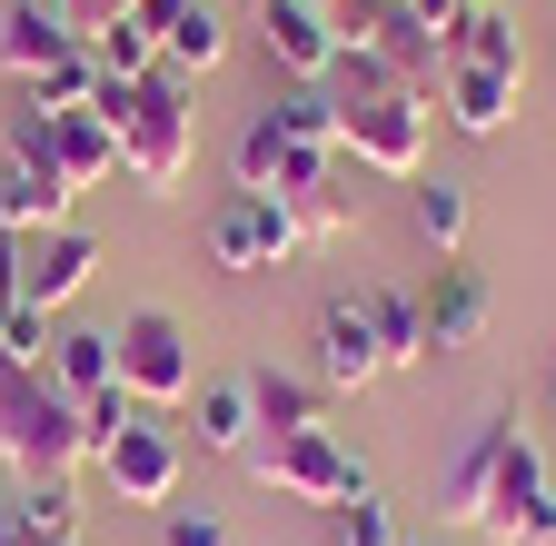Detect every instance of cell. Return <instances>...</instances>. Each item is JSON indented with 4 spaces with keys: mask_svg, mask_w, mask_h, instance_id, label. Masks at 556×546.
Instances as JSON below:
<instances>
[{
    "mask_svg": "<svg viewBox=\"0 0 556 546\" xmlns=\"http://www.w3.org/2000/svg\"><path fill=\"white\" fill-rule=\"evenodd\" d=\"M447 60H477V71H527V50H517V21L507 11H486V0H467V11L447 21V40H438Z\"/></svg>",
    "mask_w": 556,
    "mask_h": 546,
    "instance_id": "cell-22",
    "label": "cell"
},
{
    "mask_svg": "<svg viewBox=\"0 0 556 546\" xmlns=\"http://www.w3.org/2000/svg\"><path fill=\"white\" fill-rule=\"evenodd\" d=\"M50 388H60L70 407L110 397V388H119V338H110V328H60V338H50Z\"/></svg>",
    "mask_w": 556,
    "mask_h": 546,
    "instance_id": "cell-18",
    "label": "cell"
},
{
    "mask_svg": "<svg viewBox=\"0 0 556 546\" xmlns=\"http://www.w3.org/2000/svg\"><path fill=\"white\" fill-rule=\"evenodd\" d=\"M90 467L119 487V507H179V437L150 418V407H139V418H129V428H119Z\"/></svg>",
    "mask_w": 556,
    "mask_h": 546,
    "instance_id": "cell-9",
    "label": "cell"
},
{
    "mask_svg": "<svg viewBox=\"0 0 556 546\" xmlns=\"http://www.w3.org/2000/svg\"><path fill=\"white\" fill-rule=\"evenodd\" d=\"M328 536H338V546H407V536H397V517L378 507V487H358L348 507H328Z\"/></svg>",
    "mask_w": 556,
    "mask_h": 546,
    "instance_id": "cell-31",
    "label": "cell"
},
{
    "mask_svg": "<svg viewBox=\"0 0 556 546\" xmlns=\"http://www.w3.org/2000/svg\"><path fill=\"white\" fill-rule=\"evenodd\" d=\"M507 437H517V418H477L467 437H457V457L438 467V526H477L486 517V497H497V457H507Z\"/></svg>",
    "mask_w": 556,
    "mask_h": 546,
    "instance_id": "cell-10",
    "label": "cell"
},
{
    "mask_svg": "<svg viewBox=\"0 0 556 546\" xmlns=\"http://www.w3.org/2000/svg\"><path fill=\"white\" fill-rule=\"evenodd\" d=\"M258 40H268V60L289 80H328L338 71V11L328 0H258Z\"/></svg>",
    "mask_w": 556,
    "mask_h": 546,
    "instance_id": "cell-11",
    "label": "cell"
},
{
    "mask_svg": "<svg viewBox=\"0 0 556 546\" xmlns=\"http://www.w3.org/2000/svg\"><path fill=\"white\" fill-rule=\"evenodd\" d=\"M0 546H30V536H21V507H11V497H0Z\"/></svg>",
    "mask_w": 556,
    "mask_h": 546,
    "instance_id": "cell-36",
    "label": "cell"
},
{
    "mask_svg": "<svg viewBox=\"0 0 556 546\" xmlns=\"http://www.w3.org/2000/svg\"><path fill=\"white\" fill-rule=\"evenodd\" d=\"M546 407H556V348H546Z\"/></svg>",
    "mask_w": 556,
    "mask_h": 546,
    "instance_id": "cell-37",
    "label": "cell"
},
{
    "mask_svg": "<svg viewBox=\"0 0 556 546\" xmlns=\"http://www.w3.org/2000/svg\"><path fill=\"white\" fill-rule=\"evenodd\" d=\"M0 368H50V308H30V299L0 308Z\"/></svg>",
    "mask_w": 556,
    "mask_h": 546,
    "instance_id": "cell-30",
    "label": "cell"
},
{
    "mask_svg": "<svg viewBox=\"0 0 556 546\" xmlns=\"http://www.w3.org/2000/svg\"><path fill=\"white\" fill-rule=\"evenodd\" d=\"M417 318H428V348L447 358V348H477V338H486L497 299H486V279H477L467 258H438V279L417 289Z\"/></svg>",
    "mask_w": 556,
    "mask_h": 546,
    "instance_id": "cell-16",
    "label": "cell"
},
{
    "mask_svg": "<svg viewBox=\"0 0 556 546\" xmlns=\"http://www.w3.org/2000/svg\"><path fill=\"white\" fill-rule=\"evenodd\" d=\"M258 487H278V497H299V507H348L368 487V457H348L328 428H299V437H258L249 457H239Z\"/></svg>",
    "mask_w": 556,
    "mask_h": 546,
    "instance_id": "cell-4",
    "label": "cell"
},
{
    "mask_svg": "<svg viewBox=\"0 0 556 546\" xmlns=\"http://www.w3.org/2000/svg\"><path fill=\"white\" fill-rule=\"evenodd\" d=\"M100 279V239L90 229H40V239H21V299L30 308H70V299H80Z\"/></svg>",
    "mask_w": 556,
    "mask_h": 546,
    "instance_id": "cell-14",
    "label": "cell"
},
{
    "mask_svg": "<svg viewBox=\"0 0 556 546\" xmlns=\"http://www.w3.org/2000/svg\"><path fill=\"white\" fill-rule=\"evenodd\" d=\"M70 189L60 160H50V119L40 110H11V129H0V239H40L70 219Z\"/></svg>",
    "mask_w": 556,
    "mask_h": 546,
    "instance_id": "cell-3",
    "label": "cell"
},
{
    "mask_svg": "<svg viewBox=\"0 0 556 546\" xmlns=\"http://www.w3.org/2000/svg\"><path fill=\"white\" fill-rule=\"evenodd\" d=\"M11 507H21L30 546H80V497H70V477H60V487H21Z\"/></svg>",
    "mask_w": 556,
    "mask_h": 546,
    "instance_id": "cell-29",
    "label": "cell"
},
{
    "mask_svg": "<svg viewBox=\"0 0 556 546\" xmlns=\"http://www.w3.org/2000/svg\"><path fill=\"white\" fill-rule=\"evenodd\" d=\"M21 299V239H0V308Z\"/></svg>",
    "mask_w": 556,
    "mask_h": 546,
    "instance_id": "cell-35",
    "label": "cell"
},
{
    "mask_svg": "<svg viewBox=\"0 0 556 546\" xmlns=\"http://www.w3.org/2000/svg\"><path fill=\"white\" fill-rule=\"evenodd\" d=\"M119 388H129V407H189V388H199V358H189V328L169 318V308H129L119 328Z\"/></svg>",
    "mask_w": 556,
    "mask_h": 546,
    "instance_id": "cell-5",
    "label": "cell"
},
{
    "mask_svg": "<svg viewBox=\"0 0 556 546\" xmlns=\"http://www.w3.org/2000/svg\"><path fill=\"white\" fill-rule=\"evenodd\" d=\"M358 299H368V328H378V348H388V378H397V368H417V358H438V348H428V318H417V289L368 279Z\"/></svg>",
    "mask_w": 556,
    "mask_h": 546,
    "instance_id": "cell-21",
    "label": "cell"
},
{
    "mask_svg": "<svg viewBox=\"0 0 556 546\" xmlns=\"http://www.w3.org/2000/svg\"><path fill=\"white\" fill-rule=\"evenodd\" d=\"M328 11H338V0H328Z\"/></svg>",
    "mask_w": 556,
    "mask_h": 546,
    "instance_id": "cell-38",
    "label": "cell"
},
{
    "mask_svg": "<svg viewBox=\"0 0 556 546\" xmlns=\"http://www.w3.org/2000/svg\"><path fill=\"white\" fill-rule=\"evenodd\" d=\"M50 160H60L70 189H100V179L119 169V129H110L100 110H60V119H50Z\"/></svg>",
    "mask_w": 556,
    "mask_h": 546,
    "instance_id": "cell-20",
    "label": "cell"
},
{
    "mask_svg": "<svg viewBox=\"0 0 556 546\" xmlns=\"http://www.w3.org/2000/svg\"><path fill=\"white\" fill-rule=\"evenodd\" d=\"M407 219H417V239H428L438 258H457V239H467V189L457 179H407Z\"/></svg>",
    "mask_w": 556,
    "mask_h": 546,
    "instance_id": "cell-26",
    "label": "cell"
},
{
    "mask_svg": "<svg viewBox=\"0 0 556 546\" xmlns=\"http://www.w3.org/2000/svg\"><path fill=\"white\" fill-rule=\"evenodd\" d=\"M0 467L21 487H60V477L90 467V428L50 388V368H0Z\"/></svg>",
    "mask_w": 556,
    "mask_h": 546,
    "instance_id": "cell-1",
    "label": "cell"
},
{
    "mask_svg": "<svg viewBox=\"0 0 556 546\" xmlns=\"http://www.w3.org/2000/svg\"><path fill=\"white\" fill-rule=\"evenodd\" d=\"M249 397H258V437H299V428H328V418H318V388H308V378L249 368Z\"/></svg>",
    "mask_w": 556,
    "mask_h": 546,
    "instance_id": "cell-24",
    "label": "cell"
},
{
    "mask_svg": "<svg viewBox=\"0 0 556 546\" xmlns=\"http://www.w3.org/2000/svg\"><path fill=\"white\" fill-rule=\"evenodd\" d=\"M189 90H199V80H189V71H169V60L129 90V119H119V169L150 189V199L189 179V150H199V129H189Z\"/></svg>",
    "mask_w": 556,
    "mask_h": 546,
    "instance_id": "cell-2",
    "label": "cell"
},
{
    "mask_svg": "<svg viewBox=\"0 0 556 546\" xmlns=\"http://www.w3.org/2000/svg\"><path fill=\"white\" fill-rule=\"evenodd\" d=\"M189 407H199V447H208V457H249V447H258V397H249V368H239V378H199V388H189Z\"/></svg>",
    "mask_w": 556,
    "mask_h": 546,
    "instance_id": "cell-19",
    "label": "cell"
},
{
    "mask_svg": "<svg viewBox=\"0 0 556 546\" xmlns=\"http://www.w3.org/2000/svg\"><path fill=\"white\" fill-rule=\"evenodd\" d=\"M60 50H80L70 21H60V0H0V71L11 80H40Z\"/></svg>",
    "mask_w": 556,
    "mask_h": 546,
    "instance_id": "cell-17",
    "label": "cell"
},
{
    "mask_svg": "<svg viewBox=\"0 0 556 546\" xmlns=\"http://www.w3.org/2000/svg\"><path fill=\"white\" fill-rule=\"evenodd\" d=\"M477 536H497V546H556V477H546V447L536 437H507L497 497H486Z\"/></svg>",
    "mask_w": 556,
    "mask_h": 546,
    "instance_id": "cell-7",
    "label": "cell"
},
{
    "mask_svg": "<svg viewBox=\"0 0 556 546\" xmlns=\"http://www.w3.org/2000/svg\"><path fill=\"white\" fill-rule=\"evenodd\" d=\"M268 119H278V140H299V150H328V160H338V90H328V80H289V100H278Z\"/></svg>",
    "mask_w": 556,
    "mask_h": 546,
    "instance_id": "cell-25",
    "label": "cell"
},
{
    "mask_svg": "<svg viewBox=\"0 0 556 546\" xmlns=\"http://www.w3.org/2000/svg\"><path fill=\"white\" fill-rule=\"evenodd\" d=\"M289 249H299V209H289V199L229 189L219 209H208V258H219V268H239V279H249V268H278Z\"/></svg>",
    "mask_w": 556,
    "mask_h": 546,
    "instance_id": "cell-8",
    "label": "cell"
},
{
    "mask_svg": "<svg viewBox=\"0 0 556 546\" xmlns=\"http://www.w3.org/2000/svg\"><path fill=\"white\" fill-rule=\"evenodd\" d=\"M160 60H169V71H189V80H208V71L229 60V21L208 11V0H189V11L160 30Z\"/></svg>",
    "mask_w": 556,
    "mask_h": 546,
    "instance_id": "cell-23",
    "label": "cell"
},
{
    "mask_svg": "<svg viewBox=\"0 0 556 546\" xmlns=\"http://www.w3.org/2000/svg\"><path fill=\"white\" fill-rule=\"evenodd\" d=\"M338 150L378 179H428V100H407V90L338 100Z\"/></svg>",
    "mask_w": 556,
    "mask_h": 546,
    "instance_id": "cell-6",
    "label": "cell"
},
{
    "mask_svg": "<svg viewBox=\"0 0 556 546\" xmlns=\"http://www.w3.org/2000/svg\"><path fill=\"white\" fill-rule=\"evenodd\" d=\"M119 11H129V0H60V21H70V40H80V50H90Z\"/></svg>",
    "mask_w": 556,
    "mask_h": 546,
    "instance_id": "cell-34",
    "label": "cell"
},
{
    "mask_svg": "<svg viewBox=\"0 0 556 546\" xmlns=\"http://www.w3.org/2000/svg\"><path fill=\"white\" fill-rule=\"evenodd\" d=\"M378 378H388V348H378V328H368V299L338 289L318 308V388H378Z\"/></svg>",
    "mask_w": 556,
    "mask_h": 546,
    "instance_id": "cell-13",
    "label": "cell"
},
{
    "mask_svg": "<svg viewBox=\"0 0 556 546\" xmlns=\"http://www.w3.org/2000/svg\"><path fill=\"white\" fill-rule=\"evenodd\" d=\"M348 219H358V209H348V189H338V179H328V189H308V199H299V239H338V229H348Z\"/></svg>",
    "mask_w": 556,
    "mask_h": 546,
    "instance_id": "cell-32",
    "label": "cell"
},
{
    "mask_svg": "<svg viewBox=\"0 0 556 546\" xmlns=\"http://www.w3.org/2000/svg\"><path fill=\"white\" fill-rule=\"evenodd\" d=\"M239 189H258V199H299L308 189H328V150H299V140H278V119L258 110L249 129H239Z\"/></svg>",
    "mask_w": 556,
    "mask_h": 546,
    "instance_id": "cell-12",
    "label": "cell"
},
{
    "mask_svg": "<svg viewBox=\"0 0 556 546\" xmlns=\"http://www.w3.org/2000/svg\"><path fill=\"white\" fill-rule=\"evenodd\" d=\"M160 546H229V526L208 507H160Z\"/></svg>",
    "mask_w": 556,
    "mask_h": 546,
    "instance_id": "cell-33",
    "label": "cell"
},
{
    "mask_svg": "<svg viewBox=\"0 0 556 546\" xmlns=\"http://www.w3.org/2000/svg\"><path fill=\"white\" fill-rule=\"evenodd\" d=\"M90 90H100V60H90V50H60L40 80H21V110L60 119V110H90Z\"/></svg>",
    "mask_w": 556,
    "mask_h": 546,
    "instance_id": "cell-27",
    "label": "cell"
},
{
    "mask_svg": "<svg viewBox=\"0 0 556 546\" xmlns=\"http://www.w3.org/2000/svg\"><path fill=\"white\" fill-rule=\"evenodd\" d=\"M438 110H447V129H457V140H497V129L527 110V71H477V60H447Z\"/></svg>",
    "mask_w": 556,
    "mask_h": 546,
    "instance_id": "cell-15",
    "label": "cell"
},
{
    "mask_svg": "<svg viewBox=\"0 0 556 546\" xmlns=\"http://www.w3.org/2000/svg\"><path fill=\"white\" fill-rule=\"evenodd\" d=\"M90 60H100V80H150V71H160V30L139 21V11H119V21L90 40Z\"/></svg>",
    "mask_w": 556,
    "mask_h": 546,
    "instance_id": "cell-28",
    "label": "cell"
}]
</instances>
